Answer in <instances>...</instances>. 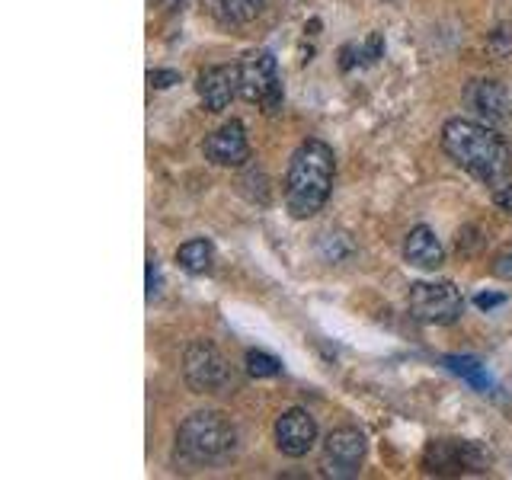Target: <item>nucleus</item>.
<instances>
[{
    "instance_id": "ddd939ff",
    "label": "nucleus",
    "mask_w": 512,
    "mask_h": 480,
    "mask_svg": "<svg viewBox=\"0 0 512 480\" xmlns=\"http://www.w3.org/2000/svg\"><path fill=\"white\" fill-rule=\"evenodd\" d=\"M404 256L407 263L416 266V269H439L445 263V250L439 244V237L432 228H426V224H420V228H413L404 240Z\"/></svg>"
},
{
    "instance_id": "393cba45",
    "label": "nucleus",
    "mask_w": 512,
    "mask_h": 480,
    "mask_svg": "<svg viewBox=\"0 0 512 480\" xmlns=\"http://www.w3.org/2000/svg\"><path fill=\"white\" fill-rule=\"evenodd\" d=\"M160 292V266L157 260H148V298H154Z\"/></svg>"
},
{
    "instance_id": "5701e85b",
    "label": "nucleus",
    "mask_w": 512,
    "mask_h": 480,
    "mask_svg": "<svg viewBox=\"0 0 512 480\" xmlns=\"http://www.w3.org/2000/svg\"><path fill=\"white\" fill-rule=\"evenodd\" d=\"M493 202H496V208H503V212H512V183L509 180L493 189Z\"/></svg>"
},
{
    "instance_id": "39448f33",
    "label": "nucleus",
    "mask_w": 512,
    "mask_h": 480,
    "mask_svg": "<svg viewBox=\"0 0 512 480\" xmlns=\"http://www.w3.org/2000/svg\"><path fill=\"white\" fill-rule=\"evenodd\" d=\"M240 68V96L247 103H260L266 116L279 112L282 106V84H279V64L266 48H253L244 55Z\"/></svg>"
},
{
    "instance_id": "412c9836",
    "label": "nucleus",
    "mask_w": 512,
    "mask_h": 480,
    "mask_svg": "<svg viewBox=\"0 0 512 480\" xmlns=\"http://www.w3.org/2000/svg\"><path fill=\"white\" fill-rule=\"evenodd\" d=\"M148 84L154 90H170L173 84H180V71H173V68H154V71H148Z\"/></svg>"
},
{
    "instance_id": "0eeeda50",
    "label": "nucleus",
    "mask_w": 512,
    "mask_h": 480,
    "mask_svg": "<svg viewBox=\"0 0 512 480\" xmlns=\"http://www.w3.org/2000/svg\"><path fill=\"white\" fill-rule=\"evenodd\" d=\"M183 375L196 394H218L228 384V362L212 343H192L186 349Z\"/></svg>"
},
{
    "instance_id": "f03ea898",
    "label": "nucleus",
    "mask_w": 512,
    "mask_h": 480,
    "mask_svg": "<svg viewBox=\"0 0 512 480\" xmlns=\"http://www.w3.org/2000/svg\"><path fill=\"white\" fill-rule=\"evenodd\" d=\"M333 173H336V160L330 144L317 138L298 144L285 173V205L292 218H314L324 208L333 189Z\"/></svg>"
},
{
    "instance_id": "f3484780",
    "label": "nucleus",
    "mask_w": 512,
    "mask_h": 480,
    "mask_svg": "<svg viewBox=\"0 0 512 480\" xmlns=\"http://www.w3.org/2000/svg\"><path fill=\"white\" fill-rule=\"evenodd\" d=\"M384 52V39L378 36V32H372L362 45H346L343 48V71H349L352 64H375Z\"/></svg>"
},
{
    "instance_id": "4be33fe9",
    "label": "nucleus",
    "mask_w": 512,
    "mask_h": 480,
    "mask_svg": "<svg viewBox=\"0 0 512 480\" xmlns=\"http://www.w3.org/2000/svg\"><path fill=\"white\" fill-rule=\"evenodd\" d=\"M490 272L496 279H503V282H512V247H503L500 253L493 256V266Z\"/></svg>"
},
{
    "instance_id": "6e6552de",
    "label": "nucleus",
    "mask_w": 512,
    "mask_h": 480,
    "mask_svg": "<svg viewBox=\"0 0 512 480\" xmlns=\"http://www.w3.org/2000/svg\"><path fill=\"white\" fill-rule=\"evenodd\" d=\"M365 461V436L359 429L343 426L333 429L327 442H324V468L333 477H352L359 474Z\"/></svg>"
},
{
    "instance_id": "2eb2a0df",
    "label": "nucleus",
    "mask_w": 512,
    "mask_h": 480,
    "mask_svg": "<svg viewBox=\"0 0 512 480\" xmlns=\"http://www.w3.org/2000/svg\"><path fill=\"white\" fill-rule=\"evenodd\" d=\"M445 368H448V372H455L458 378H464V381H468L471 388L480 391V394L493 391V381H490V375H487V368L480 365L474 356H448V359H445Z\"/></svg>"
},
{
    "instance_id": "f8f14e48",
    "label": "nucleus",
    "mask_w": 512,
    "mask_h": 480,
    "mask_svg": "<svg viewBox=\"0 0 512 480\" xmlns=\"http://www.w3.org/2000/svg\"><path fill=\"white\" fill-rule=\"evenodd\" d=\"M464 96H468V106L477 116L487 119V125L512 122V96L503 84H496V80H474Z\"/></svg>"
},
{
    "instance_id": "aec40b11",
    "label": "nucleus",
    "mask_w": 512,
    "mask_h": 480,
    "mask_svg": "<svg viewBox=\"0 0 512 480\" xmlns=\"http://www.w3.org/2000/svg\"><path fill=\"white\" fill-rule=\"evenodd\" d=\"M512 52V29H493L490 39H487V55L493 58H506Z\"/></svg>"
},
{
    "instance_id": "20e7f679",
    "label": "nucleus",
    "mask_w": 512,
    "mask_h": 480,
    "mask_svg": "<svg viewBox=\"0 0 512 480\" xmlns=\"http://www.w3.org/2000/svg\"><path fill=\"white\" fill-rule=\"evenodd\" d=\"M493 464V452L474 439H436L426 445L423 468L432 474H484Z\"/></svg>"
},
{
    "instance_id": "9d476101",
    "label": "nucleus",
    "mask_w": 512,
    "mask_h": 480,
    "mask_svg": "<svg viewBox=\"0 0 512 480\" xmlns=\"http://www.w3.org/2000/svg\"><path fill=\"white\" fill-rule=\"evenodd\" d=\"M202 151L218 167H240L250 157V141H247L244 125H240L237 119H231L228 125H221L218 132H212L205 138Z\"/></svg>"
},
{
    "instance_id": "1a4fd4ad",
    "label": "nucleus",
    "mask_w": 512,
    "mask_h": 480,
    "mask_svg": "<svg viewBox=\"0 0 512 480\" xmlns=\"http://www.w3.org/2000/svg\"><path fill=\"white\" fill-rule=\"evenodd\" d=\"M314 442H317V423L308 410L292 407L276 420V445H279L282 455L301 458V455L311 452Z\"/></svg>"
},
{
    "instance_id": "a878e982",
    "label": "nucleus",
    "mask_w": 512,
    "mask_h": 480,
    "mask_svg": "<svg viewBox=\"0 0 512 480\" xmlns=\"http://www.w3.org/2000/svg\"><path fill=\"white\" fill-rule=\"evenodd\" d=\"M151 4H154V7H160V10H176V7L183 4V0H151Z\"/></svg>"
},
{
    "instance_id": "4468645a",
    "label": "nucleus",
    "mask_w": 512,
    "mask_h": 480,
    "mask_svg": "<svg viewBox=\"0 0 512 480\" xmlns=\"http://www.w3.org/2000/svg\"><path fill=\"white\" fill-rule=\"evenodd\" d=\"M176 263H180L186 272H192V276H205L215 263V247L202 237L186 240V244L176 250Z\"/></svg>"
},
{
    "instance_id": "7ed1b4c3",
    "label": "nucleus",
    "mask_w": 512,
    "mask_h": 480,
    "mask_svg": "<svg viewBox=\"0 0 512 480\" xmlns=\"http://www.w3.org/2000/svg\"><path fill=\"white\" fill-rule=\"evenodd\" d=\"M176 448L192 464H215L224 461L237 448V426L228 413L199 410L176 432Z\"/></svg>"
},
{
    "instance_id": "dca6fc26",
    "label": "nucleus",
    "mask_w": 512,
    "mask_h": 480,
    "mask_svg": "<svg viewBox=\"0 0 512 480\" xmlns=\"http://www.w3.org/2000/svg\"><path fill=\"white\" fill-rule=\"evenodd\" d=\"M266 0H215V10L224 23H250L263 13Z\"/></svg>"
},
{
    "instance_id": "6ab92c4d",
    "label": "nucleus",
    "mask_w": 512,
    "mask_h": 480,
    "mask_svg": "<svg viewBox=\"0 0 512 480\" xmlns=\"http://www.w3.org/2000/svg\"><path fill=\"white\" fill-rule=\"evenodd\" d=\"M247 372L253 378H276L282 372V362L276 356H269L263 349H250L247 352Z\"/></svg>"
},
{
    "instance_id": "9b49d317",
    "label": "nucleus",
    "mask_w": 512,
    "mask_h": 480,
    "mask_svg": "<svg viewBox=\"0 0 512 480\" xmlns=\"http://www.w3.org/2000/svg\"><path fill=\"white\" fill-rule=\"evenodd\" d=\"M196 90L208 112H224L240 93V68H234V64H215V68L199 74Z\"/></svg>"
},
{
    "instance_id": "f257e3e1",
    "label": "nucleus",
    "mask_w": 512,
    "mask_h": 480,
    "mask_svg": "<svg viewBox=\"0 0 512 480\" xmlns=\"http://www.w3.org/2000/svg\"><path fill=\"white\" fill-rule=\"evenodd\" d=\"M442 151L480 183H506L509 176V144L490 125L474 119H448L442 125Z\"/></svg>"
},
{
    "instance_id": "423d86ee",
    "label": "nucleus",
    "mask_w": 512,
    "mask_h": 480,
    "mask_svg": "<svg viewBox=\"0 0 512 480\" xmlns=\"http://www.w3.org/2000/svg\"><path fill=\"white\" fill-rule=\"evenodd\" d=\"M407 304L420 324H455L464 311V298L455 282H416L410 285Z\"/></svg>"
},
{
    "instance_id": "b1692460",
    "label": "nucleus",
    "mask_w": 512,
    "mask_h": 480,
    "mask_svg": "<svg viewBox=\"0 0 512 480\" xmlns=\"http://www.w3.org/2000/svg\"><path fill=\"white\" fill-rule=\"evenodd\" d=\"M474 304H477L480 311H493V308H500V304H506V295L480 292V295H474Z\"/></svg>"
},
{
    "instance_id": "a211bd4d",
    "label": "nucleus",
    "mask_w": 512,
    "mask_h": 480,
    "mask_svg": "<svg viewBox=\"0 0 512 480\" xmlns=\"http://www.w3.org/2000/svg\"><path fill=\"white\" fill-rule=\"evenodd\" d=\"M317 250H320V256H324L327 263H343L346 256L352 253V240L346 237V234H324L317 240Z\"/></svg>"
}]
</instances>
